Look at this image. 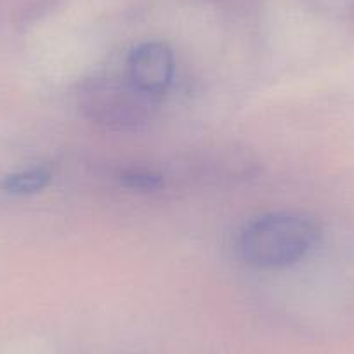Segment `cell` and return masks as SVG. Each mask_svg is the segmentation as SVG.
<instances>
[{
  "label": "cell",
  "instance_id": "6da1fadb",
  "mask_svg": "<svg viewBox=\"0 0 354 354\" xmlns=\"http://www.w3.org/2000/svg\"><path fill=\"white\" fill-rule=\"evenodd\" d=\"M319 240V227L302 214L268 212L248 221L238 234L241 261L273 270L302 261Z\"/></svg>",
  "mask_w": 354,
  "mask_h": 354
},
{
  "label": "cell",
  "instance_id": "5b68a950",
  "mask_svg": "<svg viewBox=\"0 0 354 354\" xmlns=\"http://www.w3.org/2000/svg\"><path fill=\"white\" fill-rule=\"evenodd\" d=\"M53 179V172L47 167H32V169L19 170L4 179L2 188L6 193L15 196H28L47 188Z\"/></svg>",
  "mask_w": 354,
  "mask_h": 354
},
{
  "label": "cell",
  "instance_id": "7a4b0ae2",
  "mask_svg": "<svg viewBox=\"0 0 354 354\" xmlns=\"http://www.w3.org/2000/svg\"><path fill=\"white\" fill-rule=\"evenodd\" d=\"M82 113L111 132H134L149 124L158 106V97L136 87L129 78L97 75L78 91Z\"/></svg>",
  "mask_w": 354,
  "mask_h": 354
},
{
  "label": "cell",
  "instance_id": "3957f363",
  "mask_svg": "<svg viewBox=\"0 0 354 354\" xmlns=\"http://www.w3.org/2000/svg\"><path fill=\"white\" fill-rule=\"evenodd\" d=\"M174 77V53L165 42L151 40L132 49L127 59V78L138 88L160 97Z\"/></svg>",
  "mask_w": 354,
  "mask_h": 354
},
{
  "label": "cell",
  "instance_id": "277c9868",
  "mask_svg": "<svg viewBox=\"0 0 354 354\" xmlns=\"http://www.w3.org/2000/svg\"><path fill=\"white\" fill-rule=\"evenodd\" d=\"M198 177L217 181V179H245L248 176L257 174L259 165L247 151L243 149H214L205 153V158L198 160Z\"/></svg>",
  "mask_w": 354,
  "mask_h": 354
},
{
  "label": "cell",
  "instance_id": "8992f818",
  "mask_svg": "<svg viewBox=\"0 0 354 354\" xmlns=\"http://www.w3.org/2000/svg\"><path fill=\"white\" fill-rule=\"evenodd\" d=\"M118 181L125 188L145 193L156 192V189L163 188V185H165V179H163L158 170L142 165H131L122 169L120 174H118Z\"/></svg>",
  "mask_w": 354,
  "mask_h": 354
}]
</instances>
